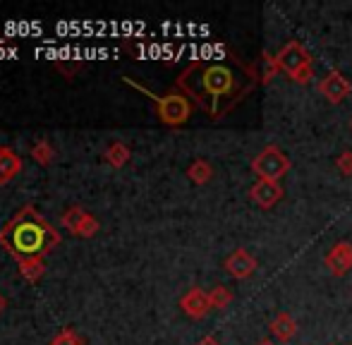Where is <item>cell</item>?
I'll list each match as a JSON object with an SVG mask.
<instances>
[{
	"instance_id": "23",
	"label": "cell",
	"mask_w": 352,
	"mask_h": 345,
	"mask_svg": "<svg viewBox=\"0 0 352 345\" xmlns=\"http://www.w3.org/2000/svg\"><path fill=\"white\" fill-rule=\"evenodd\" d=\"M56 65H58V70H63L67 77H72L74 72L79 70V63H72V65H65V63H56Z\"/></svg>"
},
{
	"instance_id": "24",
	"label": "cell",
	"mask_w": 352,
	"mask_h": 345,
	"mask_svg": "<svg viewBox=\"0 0 352 345\" xmlns=\"http://www.w3.org/2000/svg\"><path fill=\"white\" fill-rule=\"evenodd\" d=\"M197 345H221V341H218L216 336H204V338H201V341L197 343Z\"/></svg>"
},
{
	"instance_id": "8",
	"label": "cell",
	"mask_w": 352,
	"mask_h": 345,
	"mask_svg": "<svg viewBox=\"0 0 352 345\" xmlns=\"http://www.w3.org/2000/svg\"><path fill=\"white\" fill-rule=\"evenodd\" d=\"M324 264H326V269L331 271V276H336V278H343L345 274H350V269H352V243H348V240L336 243L333 247H331V252L326 254Z\"/></svg>"
},
{
	"instance_id": "6",
	"label": "cell",
	"mask_w": 352,
	"mask_h": 345,
	"mask_svg": "<svg viewBox=\"0 0 352 345\" xmlns=\"http://www.w3.org/2000/svg\"><path fill=\"white\" fill-rule=\"evenodd\" d=\"M350 91H352L350 80L340 70H329V72H326L324 80L319 82V93L329 103H333V106L343 103L345 98L350 96Z\"/></svg>"
},
{
	"instance_id": "21",
	"label": "cell",
	"mask_w": 352,
	"mask_h": 345,
	"mask_svg": "<svg viewBox=\"0 0 352 345\" xmlns=\"http://www.w3.org/2000/svg\"><path fill=\"white\" fill-rule=\"evenodd\" d=\"M287 77H290L295 85H309L311 77H314V63H307V65H302L300 70H295L292 75H287Z\"/></svg>"
},
{
	"instance_id": "16",
	"label": "cell",
	"mask_w": 352,
	"mask_h": 345,
	"mask_svg": "<svg viewBox=\"0 0 352 345\" xmlns=\"http://www.w3.org/2000/svg\"><path fill=\"white\" fill-rule=\"evenodd\" d=\"M187 177H190L195 185H206V182H211V177H213V166L204 159H197L195 164L187 168Z\"/></svg>"
},
{
	"instance_id": "2",
	"label": "cell",
	"mask_w": 352,
	"mask_h": 345,
	"mask_svg": "<svg viewBox=\"0 0 352 345\" xmlns=\"http://www.w3.org/2000/svg\"><path fill=\"white\" fill-rule=\"evenodd\" d=\"M0 245L17 261L43 259L60 245V233L34 206H24L0 228Z\"/></svg>"
},
{
	"instance_id": "12",
	"label": "cell",
	"mask_w": 352,
	"mask_h": 345,
	"mask_svg": "<svg viewBox=\"0 0 352 345\" xmlns=\"http://www.w3.org/2000/svg\"><path fill=\"white\" fill-rule=\"evenodd\" d=\"M19 172H22V159L10 146H0V185H8Z\"/></svg>"
},
{
	"instance_id": "15",
	"label": "cell",
	"mask_w": 352,
	"mask_h": 345,
	"mask_svg": "<svg viewBox=\"0 0 352 345\" xmlns=\"http://www.w3.org/2000/svg\"><path fill=\"white\" fill-rule=\"evenodd\" d=\"M17 266H19V276L24 280H29V283H38L43 278V274H46L43 259H22L17 261Z\"/></svg>"
},
{
	"instance_id": "20",
	"label": "cell",
	"mask_w": 352,
	"mask_h": 345,
	"mask_svg": "<svg viewBox=\"0 0 352 345\" xmlns=\"http://www.w3.org/2000/svg\"><path fill=\"white\" fill-rule=\"evenodd\" d=\"M51 345H84V341L77 331H72V329H63V331L51 341Z\"/></svg>"
},
{
	"instance_id": "27",
	"label": "cell",
	"mask_w": 352,
	"mask_h": 345,
	"mask_svg": "<svg viewBox=\"0 0 352 345\" xmlns=\"http://www.w3.org/2000/svg\"><path fill=\"white\" fill-rule=\"evenodd\" d=\"M350 127H352V120H350Z\"/></svg>"
},
{
	"instance_id": "10",
	"label": "cell",
	"mask_w": 352,
	"mask_h": 345,
	"mask_svg": "<svg viewBox=\"0 0 352 345\" xmlns=\"http://www.w3.org/2000/svg\"><path fill=\"white\" fill-rule=\"evenodd\" d=\"M283 194H285V190H283L280 182H271V180H256L250 190V199L256 206H261V209H274L283 199Z\"/></svg>"
},
{
	"instance_id": "26",
	"label": "cell",
	"mask_w": 352,
	"mask_h": 345,
	"mask_svg": "<svg viewBox=\"0 0 352 345\" xmlns=\"http://www.w3.org/2000/svg\"><path fill=\"white\" fill-rule=\"evenodd\" d=\"M5 307H8V302H5V298H3V295H0V312H3Z\"/></svg>"
},
{
	"instance_id": "18",
	"label": "cell",
	"mask_w": 352,
	"mask_h": 345,
	"mask_svg": "<svg viewBox=\"0 0 352 345\" xmlns=\"http://www.w3.org/2000/svg\"><path fill=\"white\" fill-rule=\"evenodd\" d=\"M259 80L261 85H269L271 80H274L276 75H278V63H276V56H271V53H261V60H259Z\"/></svg>"
},
{
	"instance_id": "7",
	"label": "cell",
	"mask_w": 352,
	"mask_h": 345,
	"mask_svg": "<svg viewBox=\"0 0 352 345\" xmlns=\"http://www.w3.org/2000/svg\"><path fill=\"white\" fill-rule=\"evenodd\" d=\"M276 63H278V70H283L285 75H292V72L300 70L302 65L311 63V56L300 41H290L276 53Z\"/></svg>"
},
{
	"instance_id": "22",
	"label": "cell",
	"mask_w": 352,
	"mask_h": 345,
	"mask_svg": "<svg viewBox=\"0 0 352 345\" xmlns=\"http://www.w3.org/2000/svg\"><path fill=\"white\" fill-rule=\"evenodd\" d=\"M336 168L343 172L345 177L352 175V151H343V154H338V159H336Z\"/></svg>"
},
{
	"instance_id": "1",
	"label": "cell",
	"mask_w": 352,
	"mask_h": 345,
	"mask_svg": "<svg viewBox=\"0 0 352 345\" xmlns=\"http://www.w3.org/2000/svg\"><path fill=\"white\" fill-rule=\"evenodd\" d=\"M256 85H261L259 65H247L237 56L201 58L190 63L175 80L180 93H185L213 120L245 101L247 93L256 89Z\"/></svg>"
},
{
	"instance_id": "9",
	"label": "cell",
	"mask_w": 352,
	"mask_h": 345,
	"mask_svg": "<svg viewBox=\"0 0 352 345\" xmlns=\"http://www.w3.org/2000/svg\"><path fill=\"white\" fill-rule=\"evenodd\" d=\"M256 259L250 254V249H245V247H237L235 252H230L226 257V264H223V269L228 271V274L232 276V278H237V280H245V278H250L252 274L256 271Z\"/></svg>"
},
{
	"instance_id": "3",
	"label": "cell",
	"mask_w": 352,
	"mask_h": 345,
	"mask_svg": "<svg viewBox=\"0 0 352 345\" xmlns=\"http://www.w3.org/2000/svg\"><path fill=\"white\" fill-rule=\"evenodd\" d=\"M122 82L130 87H135L137 91H142L146 98H151L153 106H156V115L163 125L168 127H180L190 120L192 115V101L180 91H170V93H153L151 89H146L144 85H140L132 77H122Z\"/></svg>"
},
{
	"instance_id": "11",
	"label": "cell",
	"mask_w": 352,
	"mask_h": 345,
	"mask_svg": "<svg viewBox=\"0 0 352 345\" xmlns=\"http://www.w3.org/2000/svg\"><path fill=\"white\" fill-rule=\"evenodd\" d=\"M180 309L187 314L190 319H204L211 312V302H209V293H204L201 288H190L185 295L180 298Z\"/></svg>"
},
{
	"instance_id": "19",
	"label": "cell",
	"mask_w": 352,
	"mask_h": 345,
	"mask_svg": "<svg viewBox=\"0 0 352 345\" xmlns=\"http://www.w3.org/2000/svg\"><path fill=\"white\" fill-rule=\"evenodd\" d=\"M209 302H211V309H226V307H230V302H232V293L226 285H216L213 290H209Z\"/></svg>"
},
{
	"instance_id": "5",
	"label": "cell",
	"mask_w": 352,
	"mask_h": 345,
	"mask_svg": "<svg viewBox=\"0 0 352 345\" xmlns=\"http://www.w3.org/2000/svg\"><path fill=\"white\" fill-rule=\"evenodd\" d=\"M60 225L65 230H70L77 238H94L98 233V221L94 219L89 211H84L82 206H70V209L63 211L60 216Z\"/></svg>"
},
{
	"instance_id": "25",
	"label": "cell",
	"mask_w": 352,
	"mask_h": 345,
	"mask_svg": "<svg viewBox=\"0 0 352 345\" xmlns=\"http://www.w3.org/2000/svg\"><path fill=\"white\" fill-rule=\"evenodd\" d=\"M259 345H276V343L271 341V338H261V341H259Z\"/></svg>"
},
{
	"instance_id": "17",
	"label": "cell",
	"mask_w": 352,
	"mask_h": 345,
	"mask_svg": "<svg viewBox=\"0 0 352 345\" xmlns=\"http://www.w3.org/2000/svg\"><path fill=\"white\" fill-rule=\"evenodd\" d=\"M32 159L36 161L38 166H51L53 161H56V149H53V144L48 140H38L36 144L32 146Z\"/></svg>"
},
{
	"instance_id": "4",
	"label": "cell",
	"mask_w": 352,
	"mask_h": 345,
	"mask_svg": "<svg viewBox=\"0 0 352 345\" xmlns=\"http://www.w3.org/2000/svg\"><path fill=\"white\" fill-rule=\"evenodd\" d=\"M290 159L285 156V151L276 144H269L254 156L252 161V172H254L259 180H271L280 182V177H285V172L290 170Z\"/></svg>"
},
{
	"instance_id": "13",
	"label": "cell",
	"mask_w": 352,
	"mask_h": 345,
	"mask_svg": "<svg viewBox=\"0 0 352 345\" xmlns=\"http://www.w3.org/2000/svg\"><path fill=\"white\" fill-rule=\"evenodd\" d=\"M271 333H274L280 343L292 341L295 333H297V322L287 312H278L274 317V322H271Z\"/></svg>"
},
{
	"instance_id": "14",
	"label": "cell",
	"mask_w": 352,
	"mask_h": 345,
	"mask_svg": "<svg viewBox=\"0 0 352 345\" xmlns=\"http://www.w3.org/2000/svg\"><path fill=\"white\" fill-rule=\"evenodd\" d=\"M103 159H106V164H111L113 168H125L132 159V151L125 142H113V144L106 149V156H103Z\"/></svg>"
}]
</instances>
